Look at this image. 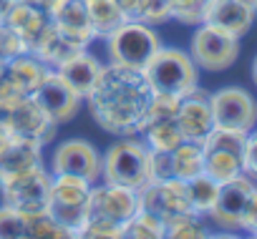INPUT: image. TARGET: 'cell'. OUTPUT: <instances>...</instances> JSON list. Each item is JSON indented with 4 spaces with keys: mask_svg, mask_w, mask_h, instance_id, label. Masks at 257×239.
Here are the masks:
<instances>
[{
    "mask_svg": "<svg viewBox=\"0 0 257 239\" xmlns=\"http://www.w3.org/2000/svg\"><path fill=\"white\" fill-rule=\"evenodd\" d=\"M152 88L144 71L121 63H106L91 93L83 98L93 121L113 136H142Z\"/></svg>",
    "mask_w": 257,
    "mask_h": 239,
    "instance_id": "6da1fadb",
    "label": "cell"
},
{
    "mask_svg": "<svg viewBox=\"0 0 257 239\" xmlns=\"http://www.w3.org/2000/svg\"><path fill=\"white\" fill-rule=\"evenodd\" d=\"M149 156L152 149L144 144V139L118 136V141H113L101 154V179L111 184L142 189L147 181H152Z\"/></svg>",
    "mask_w": 257,
    "mask_h": 239,
    "instance_id": "7a4b0ae2",
    "label": "cell"
},
{
    "mask_svg": "<svg viewBox=\"0 0 257 239\" xmlns=\"http://www.w3.org/2000/svg\"><path fill=\"white\" fill-rule=\"evenodd\" d=\"M103 41L111 63H121L139 71H144L152 56L162 48V38L154 31V26H147L142 21H121L113 31L103 36Z\"/></svg>",
    "mask_w": 257,
    "mask_h": 239,
    "instance_id": "3957f363",
    "label": "cell"
},
{
    "mask_svg": "<svg viewBox=\"0 0 257 239\" xmlns=\"http://www.w3.org/2000/svg\"><path fill=\"white\" fill-rule=\"evenodd\" d=\"M144 78L152 91L187 96L199 86V68L194 66L192 56L179 48H159L152 61L144 66Z\"/></svg>",
    "mask_w": 257,
    "mask_h": 239,
    "instance_id": "277c9868",
    "label": "cell"
},
{
    "mask_svg": "<svg viewBox=\"0 0 257 239\" xmlns=\"http://www.w3.org/2000/svg\"><path fill=\"white\" fill-rule=\"evenodd\" d=\"M189 56L194 66L202 71H209V73L227 71L239 56V38L199 23L189 41Z\"/></svg>",
    "mask_w": 257,
    "mask_h": 239,
    "instance_id": "5b68a950",
    "label": "cell"
},
{
    "mask_svg": "<svg viewBox=\"0 0 257 239\" xmlns=\"http://www.w3.org/2000/svg\"><path fill=\"white\" fill-rule=\"evenodd\" d=\"M209 108L214 126L252 131L257 126V101L249 91L239 86H224L209 93Z\"/></svg>",
    "mask_w": 257,
    "mask_h": 239,
    "instance_id": "8992f818",
    "label": "cell"
},
{
    "mask_svg": "<svg viewBox=\"0 0 257 239\" xmlns=\"http://www.w3.org/2000/svg\"><path fill=\"white\" fill-rule=\"evenodd\" d=\"M254 189H257V184H254L249 176H244V174H239V176H234V179L219 184L217 201H214L212 211L207 214V219H209L214 226H219L222 231H227V234L239 231L244 209H247V204H249Z\"/></svg>",
    "mask_w": 257,
    "mask_h": 239,
    "instance_id": "52a82bcc",
    "label": "cell"
},
{
    "mask_svg": "<svg viewBox=\"0 0 257 239\" xmlns=\"http://www.w3.org/2000/svg\"><path fill=\"white\" fill-rule=\"evenodd\" d=\"M48 191H51V174L46 171V166H38L33 171H26L21 176H13L0 184L3 204L23 214L43 211L48 204Z\"/></svg>",
    "mask_w": 257,
    "mask_h": 239,
    "instance_id": "ba28073f",
    "label": "cell"
},
{
    "mask_svg": "<svg viewBox=\"0 0 257 239\" xmlns=\"http://www.w3.org/2000/svg\"><path fill=\"white\" fill-rule=\"evenodd\" d=\"M139 206L157 214L164 221L182 214V211H192L189 194H187V181L177 179V176L147 181L139 189Z\"/></svg>",
    "mask_w": 257,
    "mask_h": 239,
    "instance_id": "9c48e42d",
    "label": "cell"
},
{
    "mask_svg": "<svg viewBox=\"0 0 257 239\" xmlns=\"http://www.w3.org/2000/svg\"><path fill=\"white\" fill-rule=\"evenodd\" d=\"M8 131L13 136L21 139H33L38 144H51L56 139L58 124L46 113V108L33 98V96H23L8 113V121H6Z\"/></svg>",
    "mask_w": 257,
    "mask_h": 239,
    "instance_id": "30bf717a",
    "label": "cell"
},
{
    "mask_svg": "<svg viewBox=\"0 0 257 239\" xmlns=\"http://www.w3.org/2000/svg\"><path fill=\"white\" fill-rule=\"evenodd\" d=\"M53 174H78L96 184L101 179V154L86 139H66L56 146L51 159Z\"/></svg>",
    "mask_w": 257,
    "mask_h": 239,
    "instance_id": "8fae6325",
    "label": "cell"
},
{
    "mask_svg": "<svg viewBox=\"0 0 257 239\" xmlns=\"http://www.w3.org/2000/svg\"><path fill=\"white\" fill-rule=\"evenodd\" d=\"M139 206V189L132 186H123V184H93L91 194H88V214H98L113 221H126Z\"/></svg>",
    "mask_w": 257,
    "mask_h": 239,
    "instance_id": "7c38bea8",
    "label": "cell"
},
{
    "mask_svg": "<svg viewBox=\"0 0 257 239\" xmlns=\"http://www.w3.org/2000/svg\"><path fill=\"white\" fill-rule=\"evenodd\" d=\"M33 98L46 108V113L53 118V121L61 126V124H68L78 116V108H81V96L61 78L58 71H48L46 81L41 83V88L33 93Z\"/></svg>",
    "mask_w": 257,
    "mask_h": 239,
    "instance_id": "4fadbf2b",
    "label": "cell"
},
{
    "mask_svg": "<svg viewBox=\"0 0 257 239\" xmlns=\"http://www.w3.org/2000/svg\"><path fill=\"white\" fill-rule=\"evenodd\" d=\"M177 126L182 131L184 139L189 141H202L212 126H214V118H212V108H209V93L204 88H194L187 96H182L179 101V111H177Z\"/></svg>",
    "mask_w": 257,
    "mask_h": 239,
    "instance_id": "5bb4252c",
    "label": "cell"
},
{
    "mask_svg": "<svg viewBox=\"0 0 257 239\" xmlns=\"http://www.w3.org/2000/svg\"><path fill=\"white\" fill-rule=\"evenodd\" d=\"M48 16H51L53 26L66 38L78 43L81 48H88L98 38L93 26H91L88 11H86V0H56Z\"/></svg>",
    "mask_w": 257,
    "mask_h": 239,
    "instance_id": "9a60e30c",
    "label": "cell"
},
{
    "mask_svg": "<svg viewBox=\"0 0 257 239\" xmlns=\"http://www.w3.org/2000/svg\"><path fill=\"white\" fill-rule=\"evenodd\" d=\"M202 23L212 26L227 36L242 38L249 33V28L254 23V11L247 8L244 3H239V0H207Z\"/></svg>",
    "mask_w": 257,
    "mask_h": 239,
    "instance_id": "2e32d148",
    "label": "cell"
},
{
    "mask_svg": "<svg viewBox=\"0 0 257 239\" xmlns=\"http://www.w3.org/2000/svg\"><path fill=\"white\" fill-rule=\"evenodd\" d=\"M38 166H43V144L16 136L13 144L6 149V154L0 156V184L26 171H33Z\"/></svg>",
    "mask_w": 257,
    "mask_h": 239,
    "instance_id": "e0dca14e",
    "label": "cell"
},
{
    "mask_svg": "<svg viewBox=\"0 0 257 239\" xmlns=\"http://www.w3.org/2000/svg\"><path fill=\"white\" fill-rule=\"evenodd\" d=\"M101 68H103V63H98V58H96L93 53H88V48H83V51L73 53L71 58H66L56 71L61 73V78H63L81 98H86V96L91 93V88L96 86V81H98V76H101Z\"/></svg>",
    "mask_w": 257,
    "mask_h": 239,
    "instance_id": "ac0fdd59",
    "label": "cell"
},
{
    "mask_svg": "<svg viewBox=\"0 0 257 239\" xmlns=\"http://www.w3.org/2000/svg\"><path fill=\"white\" fill-rule=\"evenodd\" d=\"M48 71H51V68H48L41 58H36V56L28 51V53H21V56L6 61L3 78H8L21 96H33V93L41 88V83L46 81Z\"/></svg>",
    "mask_w": 257,
    "mask_h": 239,
    "instance_id": "d6986e66",
    "label": "cell"
},
{
    "mask_svg": "<svg viewBox=\"0 0 257 239\" xmlns=\"http://www.w3.org/2000/svg\"><path fill=\"white\" fill-rule=\"evenodd\" d=\"M6 23L23 38L26 48L33 51V46L43 38V33L51 28V16L26 0H16V6L11 8V13L6 16Z\"/></svg>",
    "mask_w": 257,
    "mask_h": 239,
    "instance_id": "ffe728a7",
    "label": "cell"
},
{
    "mask_svg": "<svg viewBox=\"0 0 257 239\" xmlns=\"http://www.w3.org/2000/svg\"><path fill=\"white\" fill-rule=\"evenodd\" d=\"M78 51H83V48H81L78 43H73L71 38H66V36L53 26V21H51V28L43 33V38L33 46V51H31V53H33L36 58H41L48 68H53V71H56L66 58H71V56H73V53H78Z\"/></svg>",
    "mask_w": 257,
    "mask_h": 239,
    "instance_id": "44dd1931",
    "label": "cell"
},
{
    "mask_svg": "<svg viewBox=\"0 0 257 239\" xmlns=\"http://www.w3.org/2000/svg\"><path fill=\"white\" fill-rule=\"evenodd\" d=\"M91 181L78 174H51L48 204H88Z\"/></svg>",
    "mask_w": 257,
    "mask_h": 239,
    "instance_id": "7402d4cb",
    "label": "cell"
},
{
    "mask_svg": "<svg viewBox=\"0 0 257 239\" xmlns=\"http://www.w3.org/2000/svg\"><path fill=\"white\" fill-rule=\"evenodd\" d=\"M204 171V149L202 141H189L184 139L174 151H172V176L177 179H192Z\"/></svg>",
    "mask_w": 257,
    "mask_h": 239,
    "instance_id": "603a6c76",
    "label": "cell"
},
{
    "mask_svg": "<svg viewBox=\"0 0 257 239\" xmlns=\"http://www.w3.org/2000/svg\"><path fill=\"white\" fill-rule=\"evenodd\" d=\"M204 174L217 179L219 184L242 174V154L227 149H204Z\"/></svg>",
    "mask_w": 257,
    "mask_h": 239,
    "instance_id": "cb8c5ba5",
    "label": "cell"
},
{
    "mask_svg": "<svg viewBox=\"0 0 257 239\" xmlns=\"http://www.w3.org/2000/svg\"><path fill=\"white\" fill-rule=\"evenodd\" d=\"M187 194H189V206H192V211L207 219V214L212 211V206H214V201H217L219 181L202 171V174L187 179Z\"/></svg>",
    "mask_w": 257,
    "mask_h": 239,
    "instance_id": "d4e9b609",
    "label": "cell"
},
{
    "mask_svg": "<svg viewBox=\"0 0 257 239\" xmlns=\"http://www.w3.org/2000/svg\"><path fill=\"white\" fill-rule=\"evenodd\" d=\"M142 139H144V144H147L152 151H174V149L184 141V136H182V131H179V126H177L174 118L147 124L144 131H142Z\"/></svg>",
    "mask_w": 257,
    "mask_h": 239,
    "instance_id": "484cf974",
    "label": "cell"
},
{
    "mask_svg": "<svg viewBox=\"0 0 257 239\" xmlns=\"http://www.w3.org/2000/svg\"><path fill=\"white\" fill-rule=\"evenodd\" d=\"M167 226L164 219L147 209H137L123 221V239H164Z\"/></svg>",
    "mask_w": 257,
    "mask_h": 239,
    "instance_id": "4316f807",
    "label": "cell"
},
{
    "mask_svg": "<svg viewBox=\"0 0 257 239\" xmlns=\"http://www.w3.org/2000/svg\"><path fill=\"white\" fill-rule=\"evenodd\" d=\"M167 226V234L169 239H204V236H212L209 226L204 224V216L194 214V211H182L172 219L164 221Z\"/></svg>",
    "mask_w": 257,
    "mask_h": 239,
    "instance_id": "83f0119b",
    "label": "cell"
},
{
    "mask_svg": "<svg viewBox=\"0 0 257 239\" xmlns=\"http://www.w3.org/2000/svg\"><path fill=\"white\" fill-rule=\"evenodd\" d=\"M86 11H88V18H91L96 36H106L108 31H113L123 21L118 0H86Z\"/></svg>",
    "mask_w": 257,
    "mask_h": 239,
    "instance_id": "f1b7e54d",
    "label": "cell"
},
{
    "mask_svg": "<svg viewBox=\"0 0 257 239\" xmlns=\"http://www.w3.org/2000/svg\"><path fill=\"white\" fill-rule=\"evenodd\" d=\"M26 236L28 239H76L73 231H68L66 226H61L48 214V209L26 214Z\"/></svg>",
    "mask_w": 257,
    "mask_h": 239,
    "instance_id": "f546056e",
    "label": "cell"
},
{
    "mask_svg": "<svg viewBox=\"0 0 257 239\" xmlns=\"http://www.w3.org/2000/svg\"><path fill=\"white\" fill-rule=\"evenodd\" d=\"M78 239H123V224L98 214H88L83 226L78 229Z\"/></svg>",
    "mask_w": 257,
    "mask_h": 239,
    "instance_id": "4dcf8cb0",
    "label": "cell"
},
{
    "mask_svg": "<svg viewBox=\"0 0 257 239\" xmlns=\"http://www.w3.org/2000/svg\"><path fill=\"white\" fill-rule=\"evenodd\" d=\"M46 209L61 226L73 231V236L78 239V229L88 216V204H46Z\"/></svg>",
    "mask_w": 257,
    "mask_h": 239,
    "instance_id": "1f68e13d",
    "label": "cell"
},
{
    "mask_svg": "<svg viewBox=\"0 0 257 239\" xmlns=\"http://www.w3.org/2000/svg\"><path fill=\"white\" fill-rule=\"evenodd\" d=\"M179 101H182V96L152 91L149 106H147V124H152V121H167V118H177ZM147 124H144V126H147Z\"/></svg>",
    "mask_w": 257,
    "mask_h": 239,
    "instance_id": "d6a6232c",
    "label": "cell"
},
{
    "mask_svg": "<svg viewBox=\"0 0 257 239\" xmlns=\"http://www.w3.org/2000/svg\"><path fill=\"white\" fill-rule=\"evenodd\" d=\"M207 0H169L172 21H179L184 26H199Z\"/></svg>",
    "mask_w": 257,
    "mask_h": 239,
    "instance_id": "836d02e7",
    "label": "cell"
},
{
    "mask_svg": "<svg viewBox=\"0 0 257 239\" xmlns=\"http://www.w3.org/2000/svg\"><path fill=\"white\" fill-rule=\"evenodd\" d=\"M26 236V214L3 204L0 206V239H21Z\"/></svg>",
    "mask_w": 257,
    "mask_h": 239,
    "instance_id": "e575fe53",
    "label": "cell"
},
{
    "mask_svg": "<svg viewBox=\"0 0 257 239\" xmlns=\"http://www.w3.org/2000/svg\"><path fill=\"white\" fill-rule=\"evenodd\" d=\"M21 53H28L23 38H21L6 21H0V58L11 61V58H16V56H21Z\"/></svg>",
    "mask_w": 257,
    "mask_h": 239,
    "instance_id": "d590c367",
    "label": "cell"
},
{
    "mask_svg": "<svg viewBox=\"0 0 257 239\" xmlns=\"http://www.w3.org/2000/svg\"><path fill=\"white\" fill-rule=\"evenodd\" d=\"M167 21H172L169 0H147V3H144V13H142V23H147V26H162Z\"/></svg>",
    "mask_w": 257,
    "mask_h": 239,
    "instance_id": "8d00e7d4",
    "label": "cell"
},
{
    "mask_svg": "<svg viewBox=\"0 0 257 239\" xmlns=\"http://www.w3.org/2000/svg\"><path fill=\"white\" fill-rule=\"evenodd\" d=\"M242 174L257 184V129L247 134L244 151H242Z\"/></svg>",
    "mask_w": 257,
    "mask_h": 239,
    "instance_id": "74e56055",
    "label": "cell"
},
{
    "mask_svg": "<svg viewBox=\"0 0 257 239\" xmlns=\"http://www.w3.org/2000/svg\"><path fill=\"white\" fill-rule=\"evenodd\" d=\"M21 98H23V96L13 88V83H11L8 78H0V126H6L11 108H13Z\"/></svg>",
    "mask_w": 257,
    "mask_h": 239,
    "instance_id": "f35d334b",
    "label": "cell"
},
{
    "mask_svg": "<svg viewBox=\"0 0 257 239\" xmlns=\"http://www.w3.org/2000/svg\"><path fill=\"white\" fill-rule=\"evenodd\" d=\"M149 171H152V181L169 179L172 176V151H152Z\"/></svg>",
    "mask_w": 257,
    "mask_h": 239,
    "instance_id": "ab89813d",
    "label": "cell"
},
{
    "mask_svg": "<svg viewBox=\"0 0 257 239\" xmlns=\"http://www.w3.org/2000/svg\"><path fill=\"white\" fill-rule=\"evenodd\" d=\"M239 231H247V234H252V236L257 234V189H254V194H252V199H249V204H247V209H244Z\"/></svg>",
    "mask_w": 257,
    "mask_h": 239,
    "instance_id": "60d3db41",
    "label": "cell"
},
{
    "mask_svg": "<svg viewBox=\"0 0 257 239\" xmlns=\"http://www.w3.org/2000/svg\"><path fill=\"white\" fill-rule=\"evenodd\" d=\"M144 3H147V0H118L121 13H123V21H142Z\"/></svg>",
    "mask_w": 257,
    "mask_h": 239,
    "instance_id": "b9f144b4",
    "label": "cell"
},
{
    "mask_svg": "<svg viewBox=\"0 0 257 239\" xmlns=\"http://www.w3.org/2000/svg\"><path fill=\"white\" fill-rule=\"evenodd\" d=\"M13 139H16V136L8 131V126H0V156H3V154H6V149L13 144Z\"/></svg>",
    "mask_w": 257,
    "mask_h": 239,
    "instance_id": "7bdbcfd3",
    "label": "cell"
},
{
    "mask_svg": "<svg viewBox=\"0 0 257 239\" xmlns=\"http://www.w3.org/2000/svg\"><path fill=\"white\" fill-rule=\"evenodd\" d=\"M26 3H31V6H36V8H41V11L51 13V8H53L56 0H26Z\"/></svg>",
    "mask_w": 257,
    "mask_h": 239,
    "instance_id": "ee69618b",
    "label": "cell"
},
{
    "mask_svg": "<svg viewBox=\"0 0 257 239\" xmlns=\"http://www.w3.org/2000/svg\"><path fill=\"white\" fill-rule=\"evenodd\" d=\"M13 6H16V0H0V21H6V16L11 13Z\"/></svg>",
    "mask_w": 257,
    "mask_h": 239,
    "instance_id": "f6af8a7d",
    "label": "cell"
},
{
    "mask_svg": "<svg viewBox=\"0 0 257 239\" xmlns=\"http://www.w3.org/2000/svg\"><path fill=\"white\" fill-rule=\"evenodd\" d=\"M239 3H244L247 8H252V11L257 13V0H239Z\"/></svg>",
    "mask_w": 257,
    "mask_h": 239,
    "instance_id": "bcb514c9",
    "label": "cell"
},
{
    "mask_svg": "<svg viewBox=\"0 0 257 239\" xmlns=\"http://www.w3.org/2000/svg\"><path fill=\"white\" fill-rule=\"evenodd\" d=\"M252 81H254V86H257V58L252 61Z\"/></svg>",
    "mask_w": 257,
    "mask_h": 239,
    "instance_id": "7dc6e473",
    "label": "cell"
},
{
    "mask_svg": "<svg viewBox=\"0 0 257 239\" xmlns=\"http://www.w3.org/2000/svg\"><path fill=\"white\" fill-rule=\"evenodd\" d=\"M3 71H6V61L0 58V78H3Z\"/></svg>",
    "mask_w": 257,
    "mask_h": 239,
    "instance_id": "c3c4849f",
    "label": "cell"
}]
</instances>
